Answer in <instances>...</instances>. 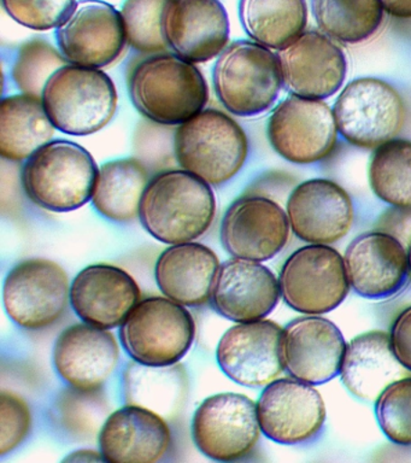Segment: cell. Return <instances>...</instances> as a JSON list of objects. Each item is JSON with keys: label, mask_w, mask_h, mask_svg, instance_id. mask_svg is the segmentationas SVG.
I'll return each mask as SVG.
<instances>
[{"label": "cell", "mask_w": 411, "mask_h": 463, "mask_svg": "<svg viewBox=\"0 0 411 463\" xmlns=\"http://www.w3.org/2000/svg\"><path fill=\"white\" fill-rule=\"evenodd\" d=\"M215 215L211 184L185 169L165 170L153 177L139 210L147 233L169 245L197 241L207 233Z\"/></svg>", "instance_id": "obj_1"}, {"label": "cell", "mask_w": 411, "mask_h": 463, "mask_svg": "<svg viewBox=\"0 0 411 463\" xmlns=\"http://www.w3.org/2000/svg\"><path fill=\"white\" fill-rule=\"evenodd\" d=\"M128 90L136 110L163 126L182 125L203 111L209 100L204 75L175 53H154L136 64Z\"/></svg>", "instance_id": "obj_2"}, {"label": "cell", "mask_w": 411, "mask_h": 463, "mask_svg": "<svg viewBox=\"0 0 411 463\" xmlns=\"http://www.w3.org/2000/svg\"><path fill=\"white\" fill-rule=\"evenodd\" d=\"M98 173L95 158L81 145L53 140L27 159L21 184L35 205L68 213L92 201Z\"/></svg>", "instance_id": "obj_3"}, {"label": "cell", "mask_w": 411, "mask_h": 463, "mask_svg": "<svg viewBox=\"0 0 411 463\" xmlns=\"http://www.w3.org/2000/svg\"><path fill=\"white\" fill-rule=\"evenodd\" d=\"M216 97L229 114L255 118L276 104L284 87L277 53L255 42L227 46L212 71Z\"/></svg>", "instance_id": "obj_4"}, {"label": "cell", "mask_w": 411, "mask_h": 463, "mask_svg": "<svg viewBox=\"0 0 411 463\" xmlns=\"http://www.w3.org/2000/svg\"><path fill=\"white\" fill-rule=\"evenodd\" d=\"M174 152L182 169L211 186H221L243 168L248 140L236 119L216 109H205L178 127Z\"/></svg>", "instance_id": "obj_5"}, {"label": "cell", "mask_w": 411, "mask_h": 463, "mask_svg": "<svg viewBox=\"0 0 411 463\" xmlns=\"http://www.w3.org/2000/svg\"><path fill=\"white\" fill-rule=\"evenodd\" d=\"M117 87L107 72L70 63L50 78L42 96L55 128L77 137L103 129L117 112Z\"/></svg>", "instance_id": "obj_6"}, {"label": "cell", "mask_w": 411, "mask_h": 463, "mask_svg": "<svg viewBox=\"0 0 411 463\" xmlns=\"http://www.w3.org/2000/svg\"><path fill=\"white\" fill-rule=\"evenodd\" d=\"M196 322L168 297L140 299L120 326V340L133 361L154 367L178 364L191 349Z\"/></svg>", "instance_id": "obj_7"}, {"label": "cell", "mask_w": 411, "mask_h": 463, "mask_svg": "<svg viewBox=\"0 0 411 463\" xmlns=\"http://www.w3.org/2000/svg\"><path fill=\"white\" fill-rule=\"evenodd\" d=\"M333 114L339 134L350 145L375 150L398 136L406 123V109L398 90L388 82L359 78L342 89Z\"/></svg>", "instance_id": "obj_8"}, {"label": "cell", "mask_w": 411, "mask_h": 463, "mask_svg": "<svg viewBox=\"0 0 411 463\" xmlns=\"http://www.w3.org/2000/svg\"><path fill=\"white\" fill-rule=\"evenodd\" d=\"M279 285L285 303L304 315L331 313L351 288L344 257L331 245L319 244L303 246L285 260Z\"/></svg>", "instance_id": "obj_9"}, {"label": "cell", "mask_w": 411, "mask_h": 463, "mask_svg": "<svg viewBox=\"0 0 411 463\" xmlns=\"http://www.w3.org/2000/svg\"><path fill=\"white\" fill-rule=\"evenodd\" d=\"M70 286L59 263L45 259L23 260L9 271L3 286L6 314L28 331L51 327L67 311Z\"/></svg>", "instance_id": "obj_10"}, {"label": "cell", "mask_w": 411, "mask_h": 463, "mask_svg": "<svg viewBox=\"0 0 411 463\" xmlns=\"http://www.w3.org/2000/svg\"><path fill=\"white\" fill-rule=\"evenodd\" d=\"M338 133L330 105L294 94L274 109L266 127L276 154L299 165L330 157L337 146Z\"/></svg>", "instance_id": "obj_11"}, {"label": "cell", "mask_w": 411, "mask_h": 463, "mask_svg": "<svg viewBox=\"0 0 411 463\" xmlns=\"http://www.w3.org/2000/svg\"><path fill=\"white\" fill-rule=\"evenodd\" d=\"M257 405L240 393L214 394L203 401L192 419V438L201 454L233 462L251 454L261 436Z\"/></svg>", "instance_id": "obj_12"}, {"label": "cell", "mask_w": 411, "mask_h": 463, "mask_svg": "<svg viewBox=\"0 0 411 463\" xmlns=\"http://www.w3.org/2000/svg\"><path fill=\"white\" fill-rule=\"evenodd\" d=\"M56 38L68 63L97 69L117 61L127 43L121 11L103 0L75 4Z\"/></svg>", "instance_id": "obj_13"}, {"label": "cell", "mask_w": 411, "mask_h": 463, "mask_svg": "<svg viewBox=\"0 0 411 463\" xmlns=\"http://www.w3.org/2000/svg\"><path fill=\"white\" fill-rule=\"evenodd\" d=\"M256 405L262 433L277 444L309 443L326 421V405L319 391L294 378L268 383Z\"/></svg>", "instance_id": "obj_14"}, {"label": "cell", "mask_w": 411, "mask_h": 463, "mask_svg": "<svg viewBox=\"0 0 411 463\" xmlns=\"http://www.w3.org/2000/svg\"><path fill=\"white\" fill-rule=\"evenodd\" d=\"M291 232L287 213L276 201L244 195L223 217L221 241L233 257L265 262L286 248Z\"/></svg>", "instance_id": "obj_15"}, {"label": "cell", "mask_w": 411, "mask_h": 463, "mask_svg": "<svg viewBox=\"0 0 411 463\" xmlns=\"http://www.w3.org/2000/svg\"><path fill=\"white\" fill-rule=\"evenodd\" d=\"M283 331L276 322L265 318L233 326L220 339L216 351L220 368L239 385H268L285 371Z\"/></svg>", "instance_id": "obj_16"}, {"label": "cell", "mask_w": 411, "mask_h": 463, "mask_svg": "<svg viewBox=\"0 0 411 463\" xmlns=\"http://www.w3.org/2000/svg\"><path fill=\"white\" fill-rule=\"evenodd\" d=\"M277 57L284 86L294 96L327 99L341 90L348 75L344 51L322 32L303 33Z\"/></svg>", "instance_id": "obj_17"}, {"label": "cell", "mask_w": 411, "mask_h": 463, "mask_svg": "<svg viewBox=\"0 0 411 463\" xmlns=\"http://www.w3.org/2000/svg\"><path fill=\"white\" fill-rule=\"evenodd\" d=\"M286 213L295 237L308 244H335L355 222L351 197L341 184L328 179L299 184L287 199Z\"/></svg>", "instance_id": "obj_18"}, {"label": "cell", "mask_w": 411, "mask_h": 463, "mask_svg": "<svg viewBox=\"0 0 411 463\" xmlns=\"http://www.w3.org/2000/svg\"><path fill=\"white\" fill-rule=\"evenodd\" d=\"M344 264L350 286L367 299H385L402 291L409 278L407 249L382 231L366 232L345 250Z\"/></svg>", "instance_id": "obj_19"}, {"label": "cell", "mask_w": 411, "mask_h": 463, "mask_svg": "<svg viewBox=\"0 0 411 463\" xmlns=\"http://www.w3.org/2000/svg\"><path fill=\"white\" fill-rule=\"evenodd\" d=\"M345 349L341 329L320 315L294 318L281 339L285 371L312 385L330 382L341 373Z\"/></svg>", "instance_id": "obj_20"}, {"label": "cell", "mask_w": 411, "mask_h": 463, "mask_svg": "<svg viewBox=\"0 0 411 463\" xmlns=\"http://www.w3.org/2000/svg\"><path fill=\"white\" fill-rule=\"evenodd\" d=\"M162 20L169 49L191 63L211 61L229 43V14L220 0H167Z\"/></svg>", "instance_id": "obj_21"}, {"label": "cell", "mask_w": 411, "mask_h": 463, "mask_svg": "<svg viewBox=\"0 0 411 463\" xmlns=\"http://www.w3.org/2000/svg\"><path fill=\"white\" fill-rule=\"evenodd\" d=\"M280 297L279 279L268 267L233 257L220 266L210 300L227 320L243 324L268 317Z\"/></svg>", "instance_id": "obj_22"}, {"label": "cell", "mask_w": 411, "mask_h": 463, "mask_svg": "<svg viewBox=\"0 0 411 463\" xmlns=\"http://www.w3.org/2000/svg\"><path fill=\"white\" fill-rule=\"evenodd\" d=\"M120 360V349L110 329L77 324L61 333L53 364L61 378L81 391H99Z\"/></svg>", "instance_id": "obj_23"}, {"label": "cell", "mask_w": 411, "mask_h": 463, "mask_svg": "<svg viewBox=\"0 0 411 463\" xmlns=\"http://www.w3.org/2000/svg\"><path fill=\"white\" fill-rule=\"evenodd\" d=\"M142 292L135 279L110 264H93L75 277L70 286V304L86 324L104 329L120 327Z\"/></svg>", "instance_id": "obj_24"}, {"label": "cell", "mask_w": 411, "mask_h": 463, "mask_svg": "<svg viewBox=\"0 0 411 463\" xmlns=\"http://www.w3.org/2000/svg\"><path fill=\"white\" fill-rule=\"evenodd\" d=\"M98 444L104 461L154 463L168 454L172 432L163 416L127 404L107 416Z\"/></svg>", "instance_id": "obj_25"}, {"label": "cell", "mask_w": 411, "mask_h": 463, "mask_svg": "<svg viewBox=\"0 0 411 463\" xmlns=\"http://www.w3.org/2000/svg\"><path fill=\"white\" fill-rule=\"evenodd\" d=\"M219 257L200 242L169 246L158 257L154 278L165 297L185 307H200L211 298Z\"/></svg>", "instance_id": "obj_26"}, {"label": "cell", "mask_w": 411, "mask_h": 463, "mask_svg": "<svg viewBox=\"0 0 411 463\" xmlns=\"http://www.w3.org/2000/svg\"><path fill=\"white\" fill-rule=\"evenodd\" d=\"M339 374L353 396L375 401L389 383L406 376V369L393 354L388 333L369 331L346 344Z\"/></svg>", "instance_id": "obj_27"}, {"label": "cell", "mask_w": 411, "mask_h": 463, "mask_svg": "<svg viewBox=\"0 0 411 463\" xmlns=\"http://www.w3.org/2000/svg\"><path fill=\"white\" fill-rule=\"evenodd\" d=\"M55 126L42 98L15 94L0 103V155L12 162L28 159L51 141Z\"/></svg>", "instance_id": "obj_28"}, {"label": "cell", "mask_w": 411, "mask_h": 463, "mask_svg": "<svg viewBox=\"0 0 411 463\" xmlns=\"http://www.w3.org/2000/svg\"><path fill=\"white\" fill-rule=\"evenodd\" d=\"M149 184L145 165L136 158H120L99 168L92 203L100 215L115 222L139 217L140 203Z\"/></svg>", "instance_id": "obj_29"}, {"label": "cell", "mask_w": 411, "mask_h": 463, "mask_svg": "<svg viewBox=\"0 0 411 463\" xmlns=\"http://www.w3.org/2000/svg\"><path fill=\"white\" fill-rule=\"evenodd\" d=\"M187 375L178 364L154 367L132 362L124 374L126 403L150 409L163 418H174L187 397Z\"/></svg>", "instance_id": "obj_30"}, {"label": "cell", "mask_w": 411, "mask_h": 463, "mask_svg": "<svg viewBox=\"0 0 411 463\" xmlns=\"http://www.w3.org/2000/svg\"><path fill=\"white\" fill-rule=\"evenodd\" d=\"M239 17L255 43L280 51L305 32L308 5L305 0H240Z\"/></svg>", "instance_id": "obj_31"}, {"label": "cell", "mask_w": 411, "mask_h": 463, "mask_svg": "<svg viewBox=\"0 0 411 463\" xmlns=\"http://www.w3.org/2000/svg\"><path fill=\"white\" fill-rule=\"evenodd\" d=\"M312 7L320 31L348 45L369 42L385 21L380 0H312Z\"/></svg>", "instance_id": "obj_32"}, {"label": "cell", "mask_w": 411, "mask_h": 463, "mask_svg": "<svg viewBox=\"0 0 411 463\" xmlns=\"http://www.w3.org/2000/svg\"><path fill=\"white\" fill-rule=\"evenodd\" d=\"M374 194L391 206H411V140L395 139L375 148L369 165Z\"/></svg>", "instance_id": "obj_33"}, {"label": "cell", "mask_w": 411, "mask_h": 463, "mask_svg": "<svg viewBox=\"0 0 411 463\" xmlns=\"http://www.w3.org/2000/svg\"><path fill=\"white\" fill-rule=\"evenodd\" d=\"M107 403L99 391H81L70 387L57 398L55 415L61 429L79 439L99 434L106 422Z\"/></svg>", "instance_id": "obj_34"}, {"label": "cell", "mask_w": 411, "mask_h": 463, "mask_svg": "<svg viewBox=\"0 0 411 463\" xmlns=\"http://www.w3.org/2000/svg\"><path fill=\"white\" fill-rule=\"evenodd\" d=\"M68 61L61 51L42 39L21 45L13 65V80L23 94L42 98L46 83Z\"/></svg>", "instance_id": "obj_35"}, {"label": "cell", "mask_w": 411, "mask_h": 463, "mask_svg": "<svg viewBox=\"0 0 411 463\" xmlns=\"http://www.w3.org/2000/svg\"><path fill=\"white\" fill-rule=\"evenodd\" d=\"M167 0H126L121 9L127 43L142 53H163L169 49L163 35Z\"/></svg>", "instance_id": "obj_36"}, {"label": "cell", "mask_w": 411, "mask_h": 463, "mask_svg": "<svg viewBox=\"0 0 411 463\" xmlns=\"http://www.w3.org/2000/svg\"><path fill=\"white\" fill-rule=\"evenodd\" d=\"M375 416L391 443L411 447V376L389 383L375 400Z\"/></svg>", "instance_id": "obj_37"}, {"label": "cell", "mask_w": 411, "mask_h": 463, "mask_svg": "<svg viewBox=\"0 0 411 463\" xmlns=\"http://www.w3.org/2000/svg\"><path fill=\"white\" fill-rule=\"evenodd\" d=\"M6 14L34 31L60 27L75 6V0H2Z\"/></svg>", "instance_id": "obj_38"}, {"label": "cell", "mask_w": 411, "mask_h": 463, "mask_svg": "<svg viewBox=\"0 0 411 463\" xmlns=\"http://www.w3.org/2000/svg\"><path fill=\"white\" fill-rule=\"evenodd\" d=\"M32 411L19 394L3 390L0 393V456L19 448L30 436Z\"/></svg>", "instance_id": "obj_39"}, {"label": "cell", "mask_w": 411, "mask_h": 463, "mask_svg": "<svg viewBox=\"0 0 411 463\" xmlns=\"http://www.w3.org/2000/svg\"><path fill=\"white\" fill-rule=\"evenodd\" d=\"M388 335L397 360L411 372V306L397 315Z\"/></svg>", "instance_id": "obj_40"}, {"label": "cell", "mask_w": 411, "mask_h": 463, "mask_svg": "<svg viewBox=\"0 0 411 463\" xmlns=\"http://www.w3.org/2000/svg\"><path fill=\"white\" fill-rule=\"evenodd\" d=\"M378 231L393 235L407 249L411 242V206H392L381 216Z\"/></svg>", "instance_id": "obj_41"}, {"label": "cell", "mask_w": 411, "mask_h": 463, "mask_svg": "<svg viewBox=\"0 0 411 463\" xmlns=\"http://www.w3.org/2000/svg\"><path fill=\"white\" fill-rule=\"evenodd\" d=\"M386 14L399 20H411V0H380Z\"/></svg>", "instance_id": "obj_42"}, {"label": "cell", "mask_w": 411, "mask_h": 463, "mask_svg": "<svg viewBox=\"0 0 411 463\" xmlns=\"http://www.w3.org/2000/svg\"><path fill=\"white\" fill-rule=\"evenodd\" d=\"M104 458L102 452L89 450V449H80V450L71 452L63 459V462H102Z\"/></svg>", "instance_id": "obj_43"}, {"label": "cell", "mask_w": 411, "mask_h": 463, "mask_svg": "<svg viewBox=\"0 0 411 463\" xmlns=\"http://www.w3.org/2000/svg\"><path fill=\"white\" fill-rule=\"evenodd\" d=\"M407 257H409V268H410V275H411V242H410V245L407 246Z\"/></svg>", "instance_id": "obj_44"}]
</instances>
